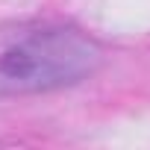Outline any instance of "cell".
<instances>
[{
	"instance_id": "obj_1",
	"label": "cell",
	"mask_w": 150,
	"mask_h": 150,
	"mask_svg": "<svg viewBox=\"0 0 150 150\" xmlns=\"http://www.w3.org/2000/svg\"><path fill=\"white\" fill-rule=\"evenodd\" d=\"M100 47L74 27L27 24L0 33V94L74 86L97 71Z\"/></svg>"
}]
</instances>
